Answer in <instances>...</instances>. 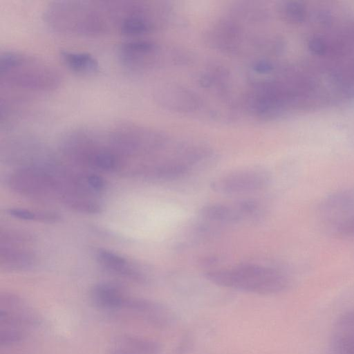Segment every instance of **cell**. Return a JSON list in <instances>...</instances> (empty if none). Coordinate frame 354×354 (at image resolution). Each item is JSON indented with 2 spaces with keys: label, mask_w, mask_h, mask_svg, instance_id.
Returning a JSON list of instances; mask_svg holds the SVG:
<instances>
[{
  "label": "cell",
  "mask_w": 354,
  "mask_h": 354,
  "mask_svg": "<svg viewBox=\"0 0 354 354\" xmlns=\"http://www.w3.org/2000/svg\"><path fill=\"white\" fill-rule=\"evenodd\" d=\"M46 26L65 35L95 37L115 31L111 1L57 0L43 12Z\"/></svg>",
  "instance_id": "1"
},
{
  "label": "cell",
  "mask_w": 354,
  "mask_h": 354,
  "mask_svg": "<svg viewBox=\"0 0 354 354\" xmlns=\"http://www.w3.org/2000/svg\"><path fill=\"white\" fill-rule=\"evenodd\" d=\"M160 348L156 342L132 334L118 335L109 345V354H158Z\"/></svg>",
  "instance_id": "16"
},
{
  "label": "cell",
  "mask_w": 354,
  "mask_h": 354,
  "mask_svg": "<svg viewBox=\"0 0 354 354\" xmlns=\"http://www.w3.org/2000/svg\"><path fill=\"white\" fill-rule=\"evenodd\" d=\"M96 258L104 269L119 277L137 283H144L147 280L145 273L118 253L99 248L96 252Z\"/></svg>",
  "instance_id": "14"
},
{
  "label": "cell",
  "mask_w": 354,
  "mask_h": 354,
  "mask_svg": "<svg viewBox=\"0 0 354 354\" xmlns=\"http://www.w3.org/2000/svg\"><path fill=\"white\" fill-rule=\"evenodd\" d=\"M38 324L32 307L12 292L0 295V344L10 346L21 342Z\"/></svg>",
  "instance_id": "7"
},
{
  "label": "cell",
  "mask_w": 354,
  "mask_h": 354,
  "mask_svg": "<svg viewBox=\"0 0 354 354\" xmlns=\"http://www.w3.org/2000/svg\"><path fill=\"white\" fill-rule=\"evenodd\" d=\"M0 80L6 88L46 93L57 89L62 77L54 66L40 58L7 50L0 54Z\"/></svg>",
  "instance_id": "2"
},
{
  "label": "cell",
  "mask_w": 354,
  "mask_h": 354,
  "mask_svg": "<svg viewBox=\"0 0 354 354\" xmlns=\"http://www.w3.org/2000/svg\"><path fill=\"white\" fill-rule=\"evenodd\" d=\"M118 59L127 69L143 72L160 65L162 49L155 41L142 38H131L121 43L117 50Z\"/></svg>",
  "instance_id": "9"
},
{
  "label": "cell",
  "mask_w": 354,
  "mask_h": 354,
  "mask_svg": "<svg viewBox=\"0 0 354 354\" xmlns=\"http://www.w3.org/2000/svg\"><path fill=\"white\" fill-rule=\"evenodd\" d=\"M118 314L127 315L158 327L167 326L171 322L169 313L162 305L149 299L131 295L127 297Z\"/></svg>",
  "instance_id": "11"
},
{
  "label": "cell",
  "mask_w": 354,
  "mask_h": 354,
  "mask_svg": "<svg viewBox=\"0 0 354 354\" xmlns=\"http://www.w3.org/2000/svg\"><path fill=\"white\" fill-rule=\"evenodd\" d=\"M155 98L165 108L180 113H192L201 105L198 96L176 84H166L157 88Z\"/></svg>",
  "instance_id": "12"
},
{
  "label": "cell",
  "mask_w": 354,
  "mask_h": 354,
  "mask_svg": "<svg viewBox=\"0 0 354 354\" xmlns=\"http://www.w3.org/2000/svg\"><path fill=\"white\" fill-rule=\"evenodd\" d=\"M128 292L120 286L111 282L95 284L91 290L90 297L94 306L108 313L117 314L126 299Z\"/></svg>",
  "instance_id": "13"
},
{
  "label": "cell",
  "mask_w": 354,
  "mask_h": 354,
  "mask_svg": "<svg viewBox=\"0 0 354 354\" xmlns=\"http://www.w3.org/2000/svg\"><path fill=\"white\" fill-rule=\"evenodd\" d=\"M204 274L217 286L261 295L279 293L289 285L288 277L281 270L256 263L214 269Z\"/></svg>",
  "instance_id": "4"
},
{
  "label": "cell",
  "mask_w": 354,
  "mask_h": 354,
  "mask_svg": "<svg viewBox=\"0 0 354 354\" xmlns=\"http://www.w3.org/2000/svg\"><path fill=\"white\" fill-rule=\"evenodd\" d=\"M59 57L71 71L83 75H91L99 71L97 59L91 53L74 50H62Z\"/></svg>",
  "instance_id": "19"
},
{
  "label": "cell",
  "mask_w": 354,
  "mask_h": 354,
  "mask_svg": "<svg viewBox=\"0 0 354 354\" xmlns=\"http://www.w3.org/2000/svg\"><path fill=\"white\" fill-rule=\"evenodd\" d=\"M32 239V234L24 230L6 228L0 231V245L21 246Z\"/></svg>",
  "instance_id": "21"
},
{
  "label": "cell",
  "mask_w": 354,
  "mask_h": 354,
  "mask_svg": "<svg viewBox=\"0 0 354 354\" xmlns=\"http://www.w3.org/2000/svg\"><path fill=\"white\" fill-rule=\"evenodd\" d=\"M270 180V174L267 170L251 167L225 173L212 180L210 187L219 194L243 195L264 189Z\"/></svg>",
  "instance_id": "8"
},
{
  "label": "cell",
  "mask_w": 354,
  "mask_h": 354,
  "mask_svg": "<svg viewBox=\"0 0 354 354\" xmlns=\"http://www.w3.org/2000/svg\"><path fill=\"white\" fill-rule=\"evenodd\" d=\"M260 212L259 203L241 199L231 203H214L204 205L199 214L204 221L214 224L231 225L250 221Z\"/></svg>",
  "instance_id": "10"
},
{
  "label": "cell",
  "mask_w": 354,
  "mask_h": 354,
  "mask_svg": "<svg viewBox=\"0 0 354 354\" xmlns=\"http://www.w3.org/2000/svg\"><path fill=\"white\" fill-rule=\"evenodd\" d=\"M332 344L336 354H354V310L342 316L334 326Z\"/></svg>",
  "instance_id": "18"
},
{
  "label": "cell",
  "mask_w": 354,
  "mask_h": 354,
  "mask_svg": "<svg viewBox=\"0 0 354 354\" xmlns=\"http://www.w3.org/2000/svg\"><path fill=\"white\" fill-rule=\"evenodd\" d=\"M105 136L109 146L125 162L129 158L158 154L171 144L167 134L134 123L116 124Z\"/></svg>",
  "instance_id": "6"
},
{
  "label": "cell",
  "mask_w": 354,
  "mask_h": 354,
  "mask_svg": "<svg viewBox=\"0 0 354 354\" xmlns=\"http://www.w3.org/2000/svg\"><path fill=\"white\" fill-rule=\"evenodd\" d=\"M7 213L17 219L43 223H57L61 216L55 212L48 210H32L26 208H10Z\"/></svg>",
  "instance_id": "20"
},
{
  "label": "cell",
  "mask_w": 354,
  "mask_h": 354,
  "mask_svg": "<svg viewBox=\"0 0 354 354\" xmlns=\"http://www.w3.org/2000/svg\"><path fill=\"white\" fill-rule=\"evenodd\" d=\"M62 153L71 161L102 171H116L125 161L109 146L105 134L82 127L67 132L61 139Z\"/></svg>",
  "instance_id": "3"
},
{
  "label": "cell",
  "mask_w": 354,
  "mask_h": 354,
  "mask_svg": "<svg viewBox=\"0 0 354 354\" xmlns=\"http://www.w3.org/2000/svg\"><path fill=\"white\" fill-rule=\"evenodd\" d=\"M10 189L28 198L62 204L70 190L63 168L47 162L23 166L7 178Z\"/></svg>",
  "instance_id": "5"
},
{
  "label": "cell",
  "mask_w": 354,
  "mask_h": 354,
  "mask_svg": "<svg viewBox=\"0 0 354 354\" xmlns=\"http://www.w3.org/2000/svg\"><path fill=\"white\" fill-rule=\"evenodd\" d=\"M334 230L341 236H354V216L340 222L334 227Z\"/></svg>",
  "instance_id": "22"
},
{
  "label": "cell",
  "mask_w": 354,
  "mask_h": 354,
  "mask_svg": "<svg viewBox=\"0 0 354 354\" xmlns=\"http://www.w3.org/2000/svg\"><path fill=\"white\" fill-rule=\"evenodd\" d=\"M321 213L326 218L334 220L333 227L353 216L354 212V189L336 192L322 202Z\"/></svg>",
  "instance_id": "15"
},
{
  "label": "cell",
  "mask_w": 354,
  "mask_h": 354,
  "mask_svg": "<svg viewBox=\"0 0 354 354\" xmlns=\"http://www.w3.org/2000/svg\"><path fill=\"white\" fill-rule=\"evenodd\" d=\"M36 263L30 250L21 246L0 245V268L5 271L28 270Z\"/></svg>",
  "instance_id": "17"
}]
</instances>
